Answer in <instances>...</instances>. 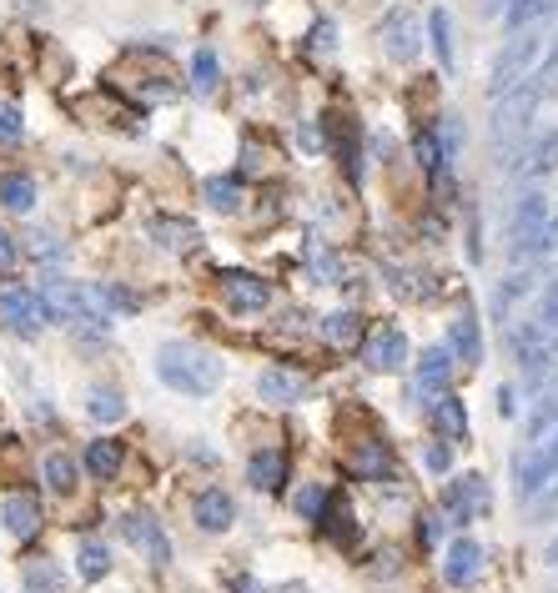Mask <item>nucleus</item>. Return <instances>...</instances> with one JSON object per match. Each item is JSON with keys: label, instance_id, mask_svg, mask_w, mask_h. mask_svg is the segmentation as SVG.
I'll return each mask as SVG.
<instances>
[{"label": "nucleus", "instance_id": "15", "mask_svg": "<svg viewBox=\"0 0 558 593\" xmlns=\"http://www.w3.org/2000/svg\"><path fill=\"white\" fill-rule=\"evenodd\" d=\"M548 478H558V427L548 433V443H538V452L518 458V493L523 499H534Z\"/></svg>", "mask_w": 558, "mask_h": 593}, {"label": "nucleus", "instance_id": "43", "mask_svg": "<svg viewBox=\"0 0 558 593\" xmlns=\"http://www.w3.org/2000/svg\"><path fill=\"white\" fill-rule=\"evenodd\" d=\"M538 327H544V333H558V277L554 282H544V296H538Z\"/></svg>", "mask_w": 558, "mask_h": 593}, {"label": "nucleus", "instance_id": "44", "mask_svg": "<svg viewBox=\"0 0 558 593\" xmlns=\"http://www.w3.org/2000/svg\"><path fill=\"white\" fill-rule=\"evenodd\" d=\"M534 86H538V96H544V101H548V96H558V51L534 71Z\"/></svg>", "mask_w": 558, "mask_h": 593}, {"label": "nucleus", "instance_id": "4", "mask_svg": "<svg viewBox=\"0 0 558 593\" xmlns=\"http://www.w3.org/2000/svg\"><path fill=\"white\" fill-rule=\"evenodd\" d=\"M534 56H538V25H528V31H513V41L503 46V56L493 60V81H488V96H493V101H499V96H509L513 86L528 76Z\"/></svg>", "mask_w": 558, "mask_h": 593}, {"label": "nucleus", "instance_id": "33", "mask_svg": "<svg viewBox=\"0 0 558 593\" xmlns=\"http://www.w3.org/2000/svg\"><path fill=\"white\" fill-rule=\"evenodd\" d=\"M191 86H197L202 96H212L216 86H222V60H216L212 46H202L197 56H191Z\"/></svg>", "mask_w": 558, "mask_h": 593}, {"label": "nucleus", "instance_id": "35", "mask_svg": "<svg viewBox=\"0 0 558 593\" xmlns=\"http://www.w3.org/2000/svg\"><path fill=\"white\" fill-rule=\"evenodd\" d=\"M558 11V0H509V31H528Z\"/></svg>", "mask_w": 558, "mask_h": 593}, {"label": "nucleus", "instance_id": "18", "mask_svg": "<svg viewBox=\"0 0 558 593\" xmlns=\"http://www.w3.org/2000/svg\"><path fill=\"white\" fill-rule=\"evenodd\" d=\"M247 483L257 488V493H282V483H287V452L282 448H257L247 458Z\"/></svg>", "mask_w": 558, "mask_h": 593}, {"label": "nucleus", "instance_id": "13", "mask_svg": "<svg viewBox=\"0 0 558 593\" xmlns=\"http://www.w3.org/2000/svg\"><path fill=\"white\" fill-rule=\"evenodd\" d=\"M308 392H312V382L302 378V372H287V368H267L257 378V398L272 407H298V403H308Z\"/></svg>", "mask_w": 558, "mask_h": 593}, {"label": "nucleus", "instance_id": "3", "mask_svg": "<svg viewBox=\"0 0 558 593\" xmlns=\"http://www.w3.org/2000/svg\"><path fill=\"white\" fill-rule=\"evenodd\" d=\"M116 534H121V544L136 548V553H142L152 569H167V563H171V538H167V528H161V518H156V513H146V508L121 513Z\"/></svg>", "mask_w": 558, "mask_h": 593}, {"label": "nucleus", "instance_id": "9", "mask_svg": "<svg viewBox=\"0 0 558 593\" xmlns=\"http://www.w3.org/2000/svg\"><path fill=\"white\" fill-rule=\"evenodd\" d=\"M362 362L372 372H403L408 368V333L398 322H378L368 337H362Z\"/></svg>", "mask_w": 558, "mask_h": 593}, {"label": "nucleus", "instance_id": "12", "mask_svg": "<svg viewBox=\"0 0 558 593\" xmlns=\"http://www.w3.org/2000/svg\"><path fill=\"white\" fill-rule=\"evenodd\" d=\"M382 51H388L392 60H417V51H423V31H417V21H413V11H388L382 15Z\"/></svg>", "mask_w": 558, "mask_h": 593}, {"label": "nucleus", "instance_id": "54", "mask_svg": "<svg viewBox=\"0 0 558 593\" xmlns=\"http://www.w3.org/2000/svg\"><path fill=\"white\" fill-rule=\"evenodd\" d=\"M282 593H312V589H302V583H292V589H282Z\"/></svg>", "mask_w": 558, "mask_h": 593}, {"label": "nucleus", "instance_id": "14", "mask_svg": "<svg viewBox=\"0 0 558 593\" xmlns=\"http://www.w3.org/2000/svg\"><path fill=\"white\" fill-rule=\"evenodd\" d=\"M448 353L464 362V368H478L483 362V327H478V312L468 307H458V317L448 322Z\"/></svg>", "mask_w": 558, "mask_h": 593}, {"label": "nucleus", "instance_id": "23", "mask_svg": "<svg viewBox=\"0 0 558 593\" xmlns=\"http://www.w3.org/2000/svg\"><path fill=\"white\" fill-rule=\"evenodd\" d=\"M86 417H91V423H121V417H126V392L111 388V382H96V388L86 392Z\"/></svg>", "mask_w": 558, "mask_h": 593}, {"label": "nucleus", "instance_id": "52", "mask_svg": "<svg viewBox=\"0 0 558 593\" xmlns=\"http://www.w3.org/2000/svg\"><path fill=\"white\" fill-rule=\"evenodd\" d=\"M232 589H237V593H261L257 579H247V573H242V579H232Z\"/></svg>", "mask_w": 558, "mask_h": 593}, {"label": "nucleus", "instance_id": "47", "mask_svg": "<svg viewBox=\"0 0 558 593\" xmlns=\"http://www.w3.org/2000/svg\"><path fill=\"white\" fill-rule=\"evenodd\" d=\"M15 261H21V247H15V237L0 226V272H11Z\"/></svg>", "mask_w": 558, "mask_h": 593}, {"label": "nucleus", "instance_id": "41", "mask_svg": "<svg viewBox=\"0 0 558 593\" xmlns=\"http://www.w3.org/2000/svg\"><path fill=\"white\" fill-rule=\"evenodd\" d=\"M388 277H392V292L408 296V302H428V296H433L428 277H417V272H398V267H392Z\"/></svg>", "mask_w": 558, "mask_h": 593}, {"label": "nucleus", "instance_id": "7", "mask_svg": "<svg viewBox=\"0 0 558 593\" xmlns=\"http://www.w3.org/2000/svg\"><path fill=\"white\" fill-rule=\"evenodd\" d=\"M548 226V197L544 191H523L518 206H513V257H538V242H544Z\"/></svg>", "mask_w": 558, "mask_h": 593}, {"label": "nucleus", "instance_id": "45", "mask_svg": "<svg viewBox=\"0 0 558 593\" xmlns=\"http://www.w3.org/2000/svg\"><path fill=\"white\" fill-rule=\"evenodd\" d=\"M438 538H443V513H423V518H417V544L433 548Z\"/></svg>", "mask_w": 558, "mask_h": 593}, {"label": "nucleus", "instance_id": "40", "mask_svg": "<svg viewBox=\"0 0 558 593\" xmlns=\"http://www.w3.org/2000/svg\"><path fill=\"white\" fill-rule=\"evenodd\" d=\"M413 156H417V167H423V171L448 167V161H443V146H438V131H417V136H413Z\"/></svg>", "mask_w": 558, "mask_h": 593}, {"label": "nucleus", "instance_id": "19", "mask_svg": "<svg viewBox=\"0 0 558 593\" xmlns=\"http://www.w3.org/2000/svg\"><path fill=\"white\" fill-rule=\"evenodd\" d=\"M453 382V353L448 347H428V353L417 357V392L423 398H443Z\"/></svg>", "mask_w": 558, "mask_h": 593}, {"label": "nucleus", "instance_id": "36", "mask_svg": "<svg viewBox=\"0 0 558 593\" xmlns=\"http://www.w3.org/2000/svg\"><path fill=\"white\" fill-rule=\"evenodd\" d=\"M428 36H433V51H438V60H443V71H453V15L443 11V5L428 15Z\"/></svg>", "mask_w": 558, "mask_h": 593}, {"label": "nucleus", "instance_id": "51", "mask_svg": "<svg viewBox=\"0 0 558 593\" xmlns=\"http://www.w3.org/2000/svg\"><path fill=\"white\" fill-rule=\"evenodd\" d=\"M302 146H308V152H317V146H322V136H317V126H302Z\"/></svg>", "mask_w": 558, "mask_h": 593}, {"label": "nucleus", "instance_id": "5", "mask_svg": "<svg viewBox=\"0 0 558 593\" xmlns=\"http://www.w3.org/2000/svg\"><path fill=\"white\" fill-rule=\"evenodd\" d=\"M216 287H222L226 307L242 312V317H257V312L272 307V282L257 272H242V267H222L216 272Z\"/></svg>", "mask_w": 558, "mask_h": 593}, {"label": "nucleus", "instance_id": "50", "mask_svg": "<svg viewBox=\"0 0 558 593\" xmlns=\"http://www.w3.org/2000/svg\"><path fill=\"white\" fill-rule=\"evenodd\" d=\"M499 413H503V417L518 413V403H513V388H499Z\"/></svg>", "mask_w": 558, "mask_h": 593}, {"label": "nucleus", "instance_id": "24", "mask_svg": "<svg viewBox=\"0 0 558 593\" xmlns=\"http://www.w3.org/2000/svg\"><path fill=\"white\" fill-rule=\"evenodd\" d=\"M202 202L212 206V212L232 216L242 202H247V187H242V177H207L202 181Z\"/></svg>", "mask_w": 558, "mask_h": 593}, {"label": "nucleus", "instance_id": "46", "mask_svg": "<svg viewBox=\"0 0 558 593\" xmlns=\"http://www.w3.org/2000/svg\"><path fill=\"white\" fill-rule=\"evenodd\" d=\"M423 463H428V473H448V468H453V448H448V443H428Z\"/></svg>", "mask_w": 558, "mask_h": 593}, {"label": "nucleus", "instance_id": "20", "mask_svg": "<svg viewBox=\"0 0 558 593\" xmlns=\"http://www.w3.org/2000/svg\"><path fill=\"white\" fill-rule=\"evenodd\" d=\"M0 523H5L15 538H31L41 528V499L36 493H11V499L0 503Z\"/></svg>", "mask_w": 558, "mask_h": 593}, {"label": "nucleus", "instance_id": "37", "mask_svg": "<svg viewBox=\"0 0 558 593\" xmlns=\"http://www.w3.org/2000/svg\"><path fill=\"white\" fill-rule=\"evenodd\" d=\"M353 468L362 478H388L392 473V458H388V448H382V443H368V448L353 452Z\"/></svg>", "mask_w": 558, "mask_h": 593}, {"label": "nucleus", "instance_id": "26", "mask_svg": "<svg viewBox=\"0 0 558 593\" xmlns=\"http://www.w3.org/2000/svg\"><path fill=\"white\" fill-rule=\"evenodd\" d=\"M433 427L443 433V443H464L468 438V407L453 398V392H443L438 403H433Z\"/></svg>", "mask_w": 558, "mask_h": 593}, {"label": "nucleus", "instance_id": "10", "mask_svg": "<svg viewBox=\"0 0 558 593\" xmlns=\"http://www.w3.org/2000/svg\"><path fill=\"white\" fill-rule=\"evenodd\" d=\"M513 353H518V362H523V372H528V382H544V372H554V362H558L554 333H544L538 322H528L523 333H513Z\"/></svg>", "mask_w": 558, "mask_h": 593}, {"label": "nucleus", "instance_id": "11", "mask_svg": "<svg viewBox=\"0 0 558 593\" xmlns=\"http://www.w3.org/2000/svg\"><path fill=\"white\" fill-rule=\"evenodd\" d=\"M478 579H483V544L453 538L448 553H443V583H448V589H473Z\"/></svg>", "mask_w": 558, "mask_h": 593}, {"label": "nucleus", "instance_id": "31", "mask_svg": "<svg viewBox=\"0 0 558 593\" xmlns=\"http://www.w3.org/2000/svg\"><path fill=\"white\" fill-rule=\"evenodd\" d=\"M513 171H528V177H548V171H558V131H548L544 142L528 146V152H523V161Z\"/></svg>", "mask_w": 558, "mask_h": 593}, {"label": "nucleus", "instance_id": "27", "mask_svg": "<svg viewBox=\"0 0 558 593\" xmlns=\"http://www.w3.org/2000/svg\"><path fill=\"white\" fill-rule=\"evenodd\" d=\"M76 573H81L86 583H101L111 573V548L101 544V538H81V544H76Z\"/></svg>", "mask_w": 558, "mask_h": 593}, {"label": "nucleus", "instance_id": "2", "mask_svg": "<svg viewBox=\"0 0 558 593\" xmlns=\"http://www.w3.org/2000/svg\"><path fill=\"white\" fill-rule=\"evenodd\" d=\"M0 322L11 327L15 337H25V343H36L41 333H46L51 322V307H46V296L36 292V287H21V282H5L0 287Z\"/></svg>", "mask_w": 558, "mask_h": 593}, {"label": "nucleus", "instance_id": "16", "mask_svg": "<svg viewBox=\"0 0 558 593\" xmlns=\"http://www.w3.org/2000/svg\"><path fill=\"white\" fill-rule=\"evenodd\" d=\"M191 518H197V528H202V534H226V528L237 523V503H232V493H226V488H202V493H197V503H191Z\"/></svg>", "mask_w": 558, "mask_h": 593}, {"label": "nucleus", "instance_id": "1", "mask_svg": "<svg viewBox=\"0 0 558 593\" xmlns=\"http://www.w3.org/2000/svg\"><path fill=\"white\" fill-rule=\"evenodd\" d=\"M222 378H226V368L212 347L187 343V337L156 347V382L181 392V398H207V392L222 388Z\"/></svg>", "mask_w": 558, "mask_h": 593}, {"label": "nucleus", "instance_id": "25", "mask_svg": "<svg viewBox=\"0 0 558 593\" xmlns=\"http://www.w3.org/2000/svg\"><path fill=\"white\" fill-rule=\"evenodd\" d=\"M0 206L15 216H25L36 206V177H25V171H0Z\"/></svg>", "mask_w": 558, "mask_h": 593}, {"label": "nucleus", "instance_id": "17", "mask_svg": "<svg viewBox=\"0 0 558 593\" xmlns=\"http://www.w3.org/2000/svg\"><path fill=\"white\" fill-rule=\"evenodd\" d=\"M146 232L156 237V247H167V251H191L197 242H202V226L191 222V216H177V212H152V222H146Z\"/></svg>", "mask_w": 558, "mask_h": 593}, {"label": "nucleus", "instance_id": "21", "mask_svg": "<svg viewBox=\"0 0 558 593\" xmlns=\"http://www.w3.org/2000/svg\"><path fill=\"white\" fill-rule=\"evenodd\" d=\"M121 463H126V448H121L116 438H96L81 458V468L96 478V483H111V478L121 473Z\"/></svg>", "mask_w": 558, "mask_h": 593}, {"label": "nucleus", "instance_id": "6", "mask_svg": "<svg viewBox=\"0 0 558 593\" xmlns=\"http://www.w3.org/2000/svg\"><path fill=\"white\" fill-rule=\"evenodd\" d=\"M438 513L453 523V528H464V523L483 518V513H488V478H483V473H464V478H453V483L443 488Z\"/></svg>", "mask_w": 558, "mask_h": 593}, {"label": "nucleus", "instance_id": "28", "mask_svg": "<svg viewBox=\"0 0 558 593\" xmlns=\"http://www.w3.org/2000/svg\"><path fill=\"white\" fill-rule=\"evenodd\" d=\"M41 478H46L51 493H60V499H71L76 483H81V468H76V458H66V452H51L46 463H41Z\"/></svg>", "mask_w": 558, "mask_h": 593}, {"label": "nucleus", "instance_id": "34", "mask_svg": "<svg viewBox=\"0 0 558 593\" xmlns=\"http://www.w3.org/2000/svg\"><path fill=\"white\" fill-rule=\"evenodd\" d=\"M25 589L31 593H60L66 589V573H60L51 558H31V563H25Z\"/></svg>", "mask_w": 558, "mask_h": 593}, {"label": "nucleus", "instance_id": "49", "mask_svg": "<svg viewBox=\"0 0 558 593\" xmlns=\"http://www.w3.org/2000/svg\"><path fill=\"white\" fill-rule=\"evenodd\" d=\"M558 247V212L548 216V226H544V242H538V257H544V251H554Z\"/></svg>", "mask_w": 558, "mask_h": 593}, {"label": "nucleus", "instance_id": "48", "mask_svg": "<svg viewBox=\"0 0 558 593\" xmlns=\"http://www.w3.org/2000/svg\"><path fill=\"white\" fill-rule=\"evenodd\" d=\"M333 46H337V31H333V21H322L312 31V51H333Z\"/></svg>", "mask_w": 558, "mask_h": 593}, {"label": "nucleus", "instance_id": "53", "mask_svg": "<svg viewBox=\"0 0 558 593\" xmlns=\"http://www.w3.org/2000/svg\"><path fill=\"white\" fill-rule=\"evenodd\" d=\"M544 558H548V563H554V569H558V538H554V544H548V553H544Z\"/></svg>", "mask_w": 558, "mask_h": 593}, {"label": "nucleus", "instance_id": "29", "mask_svg": "<svg viewBox=\"0 0 558 593\" xmlns=\"http://www.w3.org/2000/svg\"><path fill=\"white\" fill-rule=\"evenodd\" d=\"M554 427H558V382L548 392H538V403H534V413H528V423H523V433H528V443H544Z\"/></svg>", "mask_w": 558, "mask_h": 593}, {"label": "nucleus", "instance_id": "42", "mask_svg": "<svg viewBox=\"0 0 558 593\" xmlns=\"http://www.w3.org/2000/svg\"><path fill=\"white\" fill-rule=\"evenodd\" d=\"M25 142V121L11 101H0V146H21Z\"/></svg>", "mask_w": 558, "mask_h": 593}, {"label": "nucleus", "instance_id": "8", "mask_svg": "<svg viewBox=\"0 0 558 593\" xmlns=\"http://www.w3.org/2000/svg\"><path fill=\"white\" fill-rule=\"evenodd\" d=\"M544 101L538 96V86H534V76L528 81H518L509 96H499V107H493V142H513L523 126H528V116H534V107Z\"/></svg>", "mask_w": 558, "mask_h": 593}, {"label": "nucleus", "instance_id": "39", "mask_svg": "<svg viewBox=\"0 0 558 593\" xmlns=\"http://www.w3.org/2000/svg\"><path fill=\"white\" fill-rule=\"evenodd\" d=\"M327 503H333V488H322V483H308V488L298 493V513H302L308 523H322Z\"/></svg>", "mask_w": 558, "mask_h": 593}, {"label": "nucleus", "instance_id": "32", "mask_svg": "<svg viewBox=\"0 0 558 593\" xmlns=\"http://www.w3.org/2000/svg\"><path fill=\"white\" fill-rule=\"evenodd\" d=\"M308 267H312V277H317L322 287H347V261L337 257L333 247H312Z\"/></svg>", "mask_w": 558, "mask_h": 593}, {"label": "nucleus", "instance_id": "22", "mask_svg": "<svg viewBox=\"0 0 558 593\" xmlns=\"http://www.w3.org/2000/svg\"><path fill=\"white\" fill-rule=\"evenodd\" d=\"M362 337H368V327H362V317L357 312H327L322 317V343L327 347H362Z\"/></svg>", "mask_w": 558, "mask_h": 593}, {"label": "nucleus", "instance_id": "30", "mask_svg": "<svg viewBox=\"0 0 558 593\" xmlns=\"http://www.w3.org/2000/svg\"><path fill=\"white\" fill-rule=\"evenodd\" d=\"M327 126H333V142H337V156L347 161V177L362 181V152H357V131L347 116H327Z\"/></svg>", "mask_w": 558, "mask_h": 593}, {"label": "nucleus", "instance_id": "38", "mask_svg": "<svg viewBox=\"0 0 558 593\" xmlns=\"http://www.w3.org/2000/svg\"><path fill=\"white\" fill-rule=\"evenodd\" d=\"M528 292H534V277H528V272H513L509 282L493 292V312H499V317H509V307L518 302V296H528Z\"/></svg>", "mask_w": 558, "mask_h": 593}]
</instances>
